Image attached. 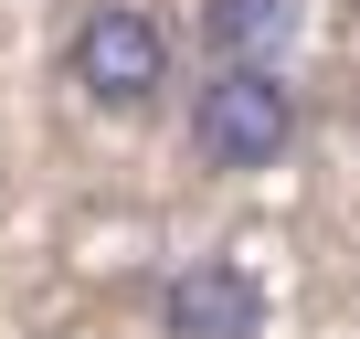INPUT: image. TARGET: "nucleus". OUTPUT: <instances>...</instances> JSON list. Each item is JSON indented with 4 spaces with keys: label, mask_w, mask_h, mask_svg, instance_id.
<instances>
[{
    "label": "nucleus",
    "mask_w": 360,
    "mask_h": 339,
    "mask_svg": "<svg viewBox=\"0 0 360 339\" xmlns=\"http://www.w3.org/2000/svg\"><path fill=\"white\" fill-rule=\"evenodd\" d=\"M191 148L212 159V170H276L286 148H297V85L276 75V64H223L202 96H191Z\"/></svg>",
    "instance_id": "1"
},
{
    "label": "nucleus",
    "mask_w": 360,
    "mask_h": 339,
    "mask_svg": "<svg viewBox=\"0 0 360 339\" xmlns=\"http://www.w3.org/2000/svg\"><path fill=\"white\" fill-rule=\"evenodd\" d=\"M64 75H75V96H85V106L138 117V106L169 85V32L138 11V0H96V11L64 32Z\"/></svg>",
    "instance_id": "2"
},
{
    "label": "nucleus",
    "mask_w": 360,
    "mask_h": 339,
    "mask_svg": "<svg viewBox=\"0 0 360 339\" xmlns=\"http://www.w3.org/2000/svg\"><path fill=\"white\" fill-rule=\"evenodd\" d=\"M159 339H265V286L233 255H191L159 286Z\"/></svg>",
    "instance_id": "3"
},
{
    "label": "nucleus",
    "mask_w": 360,
    "mask_h": 339,
    "mask_svg": "<svg viewBox=\"0 0 360 339\" xmlns=\"http://www.w3.org/2000/svg\"><path fill=\"white\" fill-rule=\"evenodd\" d=\"M202 43L223 64H276L297 43V0H202Z\"/></svg>",
    "instance_id": "4"
}]
</instances>
